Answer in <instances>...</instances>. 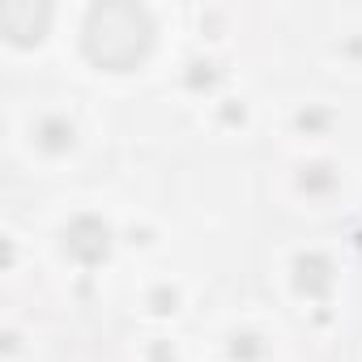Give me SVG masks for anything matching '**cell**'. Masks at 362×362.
Returning <instances> with one entry per match:
<instances>
[{"label":"cell","instance_id":"cell-2","mask_svg":"<svg viewBox=\"0 0 362 362\" xmlns=\"http://www.w3.org/2000/svg\"><path fill=\"white\" fill-rule=\"evenodd\" d=\"M64 247H69L73 260H81V264H98V260H107L111 230H107L98 218H77V222L64 230Z\"/></svg>","mask_w":362,"mask_h":362},{"label":"cell","instance_id":"cell-1","mask_svg":"<svg viewBox=\"0 0 362 362\" xmlns=\"http://www.w3.org/2000/svg\"><path fill=\"white\" fill-rule=\"evenodd\" d=\"M153 43L149 18L136 5H103L86 22V52L103 69H132Z\"/></svg>","mask_w":362,"mask_h":362},{"label":"cell","instance_id":"cell-4","mask_svg":"<svg viewBox=\"0 0 362 362\" xmlns=\"http://www.w3.org/2000/svg\"><path fill=\"white\" fill-rule=\"evenodd\" d=\"M39 136H43V149L60 153V149L73 145V124H64V119H47V124L39 128Z\"/></svg>","mask_w":362,"mask_h":362},{"label":"cell","instance_id":"cell-3","mask_svg":"<svg viewBox=\"0 0 362 362\" xmlns=\"http://www.w3.org/2000/svg\"><path fill=\"white\" fill-rule=\"evenodd\" d=\"M294 269H298V290L311 294V298H320V294L328 290V281H332V269H328L324 256H303Z\"/></svg>","mask_w":362,"mask_h":362}]
</instances>
